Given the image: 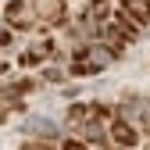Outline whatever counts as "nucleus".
<instances>
[{"instance_id":"obj_1","label":"nucleus","mask_w":150,"mask_h":150,"mask_svg":"<svg viewBox=\"0 0 150 150\" xmlns=\"http://www.w3.org/2000/svg\"><path fill=\"white\" fill-rule=\"evenodd\" d=\"M111 122H115V115H111L104 104H75L68 111V125L82 139H104V132L111 129Z\"/></svg>"},{"instance_id":"obj_2","label":"nucleus","mask_w":150,"mask_h":150,"mask_svg":"<svg viewBox=\"0 0 150 150\" xmlns=\"http://www.w3.org/2000/svg\"><path fill=\"white\" fill-rule=\"evenodd\" d=\"M111 57H115L111 47H79L71 61V75H97L100 68L111 64Z\"/></svg>"},{"instance_id":"obj_3","label":"nucleus","mask_w":150,"mask_h":150,"mask_svg":"<svg viewBox=\"0 0 150 150\" xmlns=\"http://www.w3.org/2000/svg\"><path fill=\"white\" fill-rule=\"evenodd\" d=\"M4 22H7V29H32L36 25V11H32L29 0H11L4 7Z\"/></svg>"},{"instance_id":"obj_4","label":"nucleus","mask_w":150,"mask_h":150,"mask_svg":"<svg viewBox=\"0 0 150 150\" xmlns=\"http://www.w3.org/2000/svg\"><path fill=\"white\" fill-rule=\"evenodd\" d=\"M29 4H32L40 22H47V25H61L64 22V0H29Z\"/></svg>"},{"instance_id":"obj_5","label":"nucleus","mask_w":150,"mask_h":150,"mask_svg":"<svg viewBox=\"0 0 150 150\" xmlns=\"http://www.w3.org/2000/svg\"><path fill=\"white\" fill-rule=\"evenodd\" d=\"M107 136H111V143H115V146H125V150H132V146H136V139H139V132H136V129L129 125L125 118H115V122H111Z\"/></svg>"},{"instance_id":"obj_6","label":"nucleus","mask_w":150,"mask_h":150,"mask_svg":"<svg viewBox=\"0 0 150 150\" xmlns=\"http://www.w3.org/2000/svg\"><path fill=\"white\" fill-rule=\"evenodd\" d=\"M50 54H54V43H50V40H40V43H32V47H29V50H25L18 61H22L25 68H32V64H43Z\"/></svg>"},{"instance_id":"obj_7","label":"nucleus","mask_w":150,"mask_h":150,"mask_svg":"<svg viewBox=\"0 0 150 150\" xmlns=\"http://www.w3.org/2000/svg\"><path fill=\"white\" fill-rule=\"evenodd\" d=\"M122 14H129L136 25H150V0H122Z\"/></svg>"},{"instance_id":"obj_8","label":"nucleus","mask_w":150,"mask_h":150,"mask_svg":"<svg viewBox=\"0 0 150 150\" xmlns=\"http://www.w3.org/2000/svg\"><path fill=\"white\" fill-rule=\"evenodd\" d=\"M22 150H57V146H54V143H47V139H29Z\"/></svg>"},{"instance_id":"obj_9","label":"nucleus","mask_w":150,"mask_h":150,"mask_svg":"<svg viewBox=\"0 0 150 150\" xmlns=\"http://www.w3.org/2000/svg\"><path fill=\"white\" fill-rule=\"evenodd\" d=\"M61 150H89V146H86L82 139H64V146H61Z\"/></svg>"},{"instance_id":"obj_10","label":"nucleus","mask_w":150,"mask_h":150,"mask_svg":"<svg viewBox=\"0 0 150 150\" xmlns=\"http://www.w3.org/2000/svg\"><path fill=\"white\" fill-rule=\"evenodd\" d=\"M111 150H125V146H111Z\"/></svg>"}]
</instances>
